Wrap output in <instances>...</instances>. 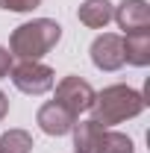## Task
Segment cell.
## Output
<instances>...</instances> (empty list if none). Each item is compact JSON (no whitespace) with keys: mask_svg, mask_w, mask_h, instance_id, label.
Here are the masks:
<instances>
[{"mask_svg":"<svg viewBox=\"0 0 150 153\" xmlns=\"http://www.w3.org/2000/svg\"><path fill=\"white\" fill-rule=\"evenodd\" d=\"M41 0H0V9H9V12H33Z\"/></svg>","mask_w":150,"mask_h":153,"instance_id":"obj_13","label":"cell"},{"mask_svg":"<svg viewBox=\"0 0 150 153\" xmlns=\"http://www.w3.org/2000/svg\"><path fill=\"white\" fill-rule=\"evenodd\" d=\"M112 18L124 30V36L144 33V30H150V6H147V0H124L121 6H115Z\"/></svg>","mask_w":150,"mask_h":153,"instance_id":"obj_6","label":"cell"},{"mask_svg":"<svg viewBox=\"0 0 150 153\" xmlns=\"http://www.w3.org/2000/svg\"><path fill=\"white\" fill-rule=\"evenodd\" d=\"M9 74H12L15 88L24 91V94H44V91H50V88L56 85V74H53L47 65H41V62H27V59H24Z\"/></svg>","mask_w":150,"mask_h":153,"instance_id":"obj_3","label":"cell"},{"mask_svg":"<svg viewBox=\"0 0 150 153\" xmlns=\"http://www.w3.org/2000/svg\"><path fill=\"white\" fill-rule=\"evenodd\" d=\"M144 106H147V100L138 94L135 88L130 85H109V88H103L100 94H94V103H91V112L100 127H112V124H121V121H127V118H135V115L144 112Z\"/></svg>","mask_w":150,"mask_h":153,"instance_id":"obj_2","label":"cell"},{"mask_svg":"<svg viewBox=\"0 0 150 153\" xmlns=\"http://www.w3.org/2000/svg\"><path fill=\"white\" fill-rule=\"evenodd\" d=\"M56 103H62L74 118H79L82 112L91 109L94 88L85 79H79V76H65V79H59V85H56Z\"/></svg>","mask_w":150,"mask_h":153,"instance_id":"obj_4","label":"cell"},{"mask_svg":"<svg viewBox=\"0 0 150 153\" xmlns=\"http://www.w3.org/2000/svg\"><path fill=\"white\" fill-rule=\"evenodd\" d=\"M100 153H135V147H132L130 135L118 133V130H106L100 141Z\"/></svg>","mask_w":150,"mask_h":153,"instance_id":"obj_12","label":"cell"},{"mask_svg":"<svg viewBox=\"0 0 150 153\" xmlns=\"http://www.w3.org/2000/svg\"><path fill=\"white\" fill-rule=\"evenodd\" d=\"M62 38V27L50 18H36L21 24L9 38V53L27 62H38L44 53H50Z\"/></svg>","mask_w":150,"mask_h":153,"instance_id":"obj_1","label":"cell"},{"mask_svg":"<svg viewBox=\"0 0 150 153\" xmlns=\"http://www.w3.org/2000/svg\"><path fill=\"white\" fill-rule=\"evenodd\" d=\"M124 62L138 65V68L150 65V30L124 36Z\"/></svg>","mask_w":150,"mask_h":153,"instance_id":"obj_10","label":"cell"},{"mask_svg":"<svg viewBox=\"0 0 150 153\" xmlns=\"http://www.w3.org/2000/svg\"><path fill=\"white\" fill-rule=\"evenodd\" d=\"M33 150V135L27 130H9L0 135V153H30Z\"/></svg>","mask_w":150,"mask_h":153,"instance_id":"obj_11","label":"cell"},{"mask_svg":"<svg viewBox=\"0 0 150 153\" xmlns=\"http://www.w3.org/2000/svg\"><path fill=\"white\" fill-rule=\"evenodd\" d=\"M9 71H12V53L6 47H0V79L9 76Z\"/></svg>","mask_w":150,"mask_h":153,"instance_id":"obj_14","label":"cell"},{"mask_svg":"<svg viewBox=\"0 0 150 153\" xmlns=\"http://www.w3.org/2000/svg\"><path fill=\"white\" fill-rule=\"evenodd\" d=\"M36 124L41 127V133H47V135H68L71 130H74L76 118L68 112V109H65L62 103L50 100V103H44V106L38 109Z\"/></svg>","mask_w":150,"mask_h":153,"instance_id":"obj_7","label":"cell"},{"mask_svg":"<svg viewBox=\"0 0 150 153\" xmlns=\"http://www.w3.org/2000/svg\"><path fill=\"white\" fill-rule=\"evenodd\" d=\"M115 15V6L109 0H85L79 9H76V18L79 24H85V27H91V30H100V27H106Z\"/></svg>","mask_w":150,"mask_h":153,"instance_id":"obj_9","label":"cell"},{"mask_svg":"<svg viewBox=\"0 0 150 153\" xmlns=\"http://www.w3.org/2000/svg\"><path fill=\"white\" fill-rule=\"evenodd\" d=\"M6 112H9V100H6V94L0 91V121L6 118Z\"/></svg>","mask_w":150,"mask_h":153,"instance_id":"obj_15","label":"cell"},{"mask_svg":"<svg viewBox=\"0 0 150 153\" xmlns=\"http://www.w3.org/2000/svg\"><path fill=\"white\" fill-rule=\"evenodd\" d=\"M74 153H100V141H103V133L106 127H100L97 121H79L74 124Z\"/></svg>","mask_w":150,"mask_h":153,"instance_id":"obj_8","label":"cell"},{"mask_svg":"<svg viewBox=\"0 0 150 153\" xmlns=\"http://www.w3.org/2000/svg\"><path fill=\"white\" fill-rule=\"evenodd\" d=\"M91 62L100 71H118L124 65V38L115 33H103L91 41Z\"/></svg>","mask_w":150,"mask_h":153,"instance_id":"obj_5","label":"cell"}]
</instances>
